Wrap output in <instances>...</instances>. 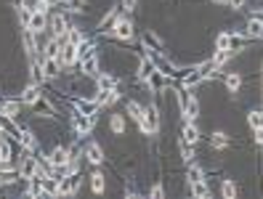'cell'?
<instances>
[{"instance_id": "8", "label": "cell", "mask_w": 263, "mask_h": 199, "mask_svg": "<svg viewBox=\"0 0 263 199\" xmlns=\"http://www.w3.org/2000/svg\"><path fill=\"white\" fill-rule=\"evenodd\" d=\"M184 141L189 146L200 144V128L194 125V120H186V125H184Z\"/></svg>"}, {"instance_id": "26", "label": "cell", "mask_w": 263, "mask_h": 199, "mask_svg": "<svg viewBox=\"0 0 263 199\" xmlns=\"http://www.w3.org/2000/svg\"><path fill=\"white\" fill-rule=\"evenodd\" d=\"M210 144H213V149H226V144H229V138H226V133H213V138H210Z\"/></svg>"}, {"instance_id": "7", "label": "cell", "mask_w": 263, "mask_h": 199, "mask_svg": "<svg viewBox=\"0 0 263 199\" xmlns=\"http://www.w3.org/2000/svg\"><path fill=\"white\" fill-rule=\"evenodd\" d=\"M67 30H69V24H67V19H64L61 14H56V16H51V35L53 37H61L67 35Z\"/></svg>"}, {"instance_id": "27", "label": "cell", "mask_w": 263, "mask_h": 199, "mask_svg": "<svg viewBox=\"0 0 263 199\" xmlns=\"http://www.w3.org/2000/svg\"><path fill=\"white\" fill-rule=\"evenodd\" d=\"M221 194L226 196V199H234V196H237V183H234V181H223Z\"/></svg>"}, {"instance_id": "23", "label": "cell", "mask_w": 263, "mask_h": 199, "mask_svg": "<svg viewBox=\"0 0 263 199\" xmlns=\"http://www.w3.org/2000/svg\"><path fill=\"white\" fill-rule=\"evenodd\" d=\"M0 112H6V117L14 120L19 115V104L16 101H6V104H0Z\"/></svg>"}, {"instance_id": "28", "label": "cell", "mask_w": 263, "mask_h": 199, "mask_svg": "<svg viewBox=\"0 0 263 199\" xmlns=\"http://www.w3.org/2000/svg\"><path fill=\"white\" fill-rule=\"evenodd\" d=\"M197 82H202V72L200 69H194L192 74H186V77H184V88H192V85H197Z\"/></svg>"}, {"instance_id": "4", "label": "cell", "mask_w": 263, "mask_h": 199, "mask_svg": "<svg viewBox=\"0 0 263 199\" xmlns=\"http://www.w3.org/2000/svg\"><path fill=\"white\" fill-rule=\"evenodd\" d=\"M72 159V154H69V149H64V146H56L53 151H51V157H48V167H61V165H67Z\"/></svg>"}, {"instance_id": "30", "label": "cell", "mask_w": 263, "mask_h": 199, "mask_svg": "<svg viewBox=\"0 0 263 199\" xmlns=\"http://www.w3.org/2000/svg\"><path fill=\"white\" fill-rule=\"evenodd\" d=\"M0 162L11 165V146H8L6 141H0Z\"/></svg>"}, {"instance_id": "11", "label": "cell", "mask_w": 263, "mask_h": 199, "mask_svg": "<svg viewBox=\"0 0 263 199\" xmlns=\"http://www.w3.org/2000/svg\"><path fill=\"white\" fill-rule=\"evenodd\" d=\"M82 72H85L88 77H99V59H96V53L82 59Z\"/></svg>"}, {"instance_id": "9", "label": "cell", "mask_w": 263, "mask_h": 199, "mask_svg": "<svg viewBox=\"0 0 263 199\" xmlns=\"http://www.w3.org/2000/svg\"><path fill=\"white\" fill-rule=\"evenodd\" d=\"M181 115H184L186 120H197V117H200V101H197V96H189V98H186Z\"/></svg>"}, {"instance_id": "35", "label": "cell", "mask_w": 263, "mask_h": 199, "mask_svg": "<svg viewBox=\"0 0 263 199\" xmlns=\"http://www.w3.org/2000/svg\"><path fill=\"white\" fill-rule=\"evenodd\" d=\"M64 3L69 6V11H77V14L85 8V0H64Z\"/></svg>"}, {"instance_id": "12", "label": "cell", "mask_w": 263, "mask_h": 199, "mask_svg": "<svg viewBox=\"0 0 263 199\" xmlns=\"http://www.w3.org/2000/svg\"><path fill=\"white\" fill-rule=\"evenodd\" d=\"M223 85H226L229 93H237V90L242 88V74H239V72H229L226 77H223Z\"/></svg>"}, {"instance_id": "18", "label": "cell", "mask_w": 263, "mask_h": 199, "mask_svg": "<svg viewBox=\"0 0 263 199\" xmlns=\"http://www.w3.org/2000/svg\"><path fill=\"white\" fill-rule=\"evenodd\" d=\"M91 191L93 194H104V175L101 173H91Z\"/></svg>"}, {"instance_id": "41", "label": "cell", "mask_w": 263, "mask_h": 199, "mask_svg": "<svg viewBox=\"0 0 263 199\" xmlns=\"http://www.w3.org/2000/svg\"><path fill=\"white\" fill-rule=\"evenodd\" d=\"M11 3H14L16 8H24V0H11Z\"/></svg>"}, {"instance_id": "34", "label": "cell", "mask_w": 263, "mask_h": 199, "mask_svg": "<svg viewBox=\"0 0 263 199\" xmlns=\"http://www.w3.org/2000/svg\"><path fill=\"white\" fill-rule=\"evenodd\" d=\"M205 178V173H202V167H194L192 162H189V181L194 183V181H202Z\"/></svg>"}, {"instance_id": "37", "label": "cell", "mask_w": 263, "mask_h": 199, "mask_svg": "<svg viewBox=\"0 0 263 199\" xmlns=\"http://www.w3.org/2000/svg\"><path fill=\"white\" fill-rule=\"evenodd\" d=\"M152 196H165V188L159 186V183H154V186H152Z\"/></svg>"}, {"instance_id": "36", "label": "cell", "mask_w": 263, "mask_h": 199, "mask_svg": "<svg viewBox=\"0 0 263 199\" xmlns=\"http://www.w3.org/2000/svg\"><path fill=\"white\" fill-rule=\"evenodd\" d=\"M178 146H181V154H184V162H186V165H189V162H192V149H189V144H186V141H181V144H178Z\"/></svg>"}, {"instance_id": "14", "label": "cell", "mask_w": 263, "mask_h": 199, "mask_svg": "<svg viewBox=\"0 0 263 199\" xmlns=\"http://www.w3.org/2000/svg\"><path fill=\"white\" fill-rule=\"evenodd\" d=\"M59 69H61V61H59V59H48V56H45V61H43L45 77H56V74H59Z\"/></svg>"}, {"instance_id": "42", "label": "cell", "mask_w": 263, "mask_h": 199, "mask_svg": "<svg viewBox=\"0 0 263 199\" xmlns=\"http://www.w3.org/2000/svg\"><path fill=\"white\" fill-rule=\"evenodd\" d=\"M0 136H3V125H0Z\"/></svg>"}, {"instance_id": "31", "label": "cell", "mask_w": 263, "mask_h": 199, "mask_svg": "<svg viewBox=\"0 0 263 199\" xmlns=\"http://www.w3.org/2000/svg\"><path fill=\"white\" fill-rule=\"evenodd\" d=\"M77 56H80V59H85V56H93V43H91V40H82V43L77 45Z\"/></svg>"}, {"instance_id": "6", "label": "cell", "mask_w": 263, "mask_h": 199, "mask_svg": "<svg viewBox=\"0 0 263 199\" xmlns=\"http://www.w3.org/2000/svg\"><path fill=\"white\" fill-rule=\"evenodd\" d=\"M96 125V117H88V115H74V130H77V136H88L91 128Z\"/></svg>"}, {"instance_id": "29", "label": "cell", "mask_w": 263, "mask_h": 199, "mask_svg": "<svg viewBox=\"0 0 263 199\" xmlns=\"http://www.w3.org/2000/svg\"><path fill=\"white\" fill-rule=\"evenodd\" d=\"M24 45H27V51H30V53L37 51V43H35V32L32 30H24Z\"/></svg>"}, {"instance_id": "40", "label": "cell", "mask_w": 263, "mask_h": 199, "mask_svg": "<svg viewBox=\"0 0 263 199\" xmlns=\"http://www.w3.org/2000/svg\"><path fill=\"white\" fill-rule=\"evenodd\" d=\"M255 144H258V146H263V128H258V130H255Z\"/></svg>"}, {"instance_id": "3", "label": "cell", "mask_w": 263, "mask_h": 199, "mask_svg": "<svg viewBox=\"0 0 263 199\" xmlns=\"http://www.w3.org/2000/svg\"><path fill=\"white\" fill-rule=\"evenodd\" d=\"M24 30H32L35 35H40V32H45L48 30V16H45V11H32V16H30V24L24 27Z\"/></svg>"}, {"instance_id": "32", "label": "cell", "mask_w": 263, "mask_h": 199, "mask_svg": "<svg viewBox=\"0 0 263 199\" xmlns=\"http://www.w3.org/2000/svg\"><path fill=\"white\" fill-rule=\"evenodd\" d=\"M115 19H117V8H112V11H107V14H104V19L99 22V30H107V24H112Z\"/></svg>"}, {"instance_id": "38", "label": "cell", "mask_w": 263, "mask_h": 199, "mask_svg": "<svg viewBox=\"0 0 263 199\" xmlns=\"http://www.w3.org/2000/svg\"><path fill=\"white\" fill-rule=\"evenodd\" d=\"M136 3H138V0H123L125 11H133V8H136Z\"/></svg>"}, {"instance_id": "15", "label": "cell", "mask_w": 263, "mask_h": 199, "mask_svg": "<svg viewBox=\"0 0 263 199\" xmlns=\"http://www.w3.org/2000/svg\"><path fill=\"white\" fill-rule=\"evenodd\" d=\"M43 96H40V90H37V85H30V88H24V93H22V101L24 104H37Z\"/></svg>"}, {"instance_id": "39", "label": "cell", "mask_w": 263, "mask_h": 199, "mask_svg": "<svg viewBox=\"0 0 263 199\" xmlns=\"http://www.w3.org/2000/svg\"><path fill=\"white\" fill-rule=\"evenodd\" d=\"M245 3H247V0H229L231 8H245Z\"/></svg>"}, {"instance_id": "10", "label": "cell", "mask_w": 263, "mask_h": 199, "mask_svg": "<svg viewBox=\"0 0 263 199\" xmlns=\"http://www.w3.org/2000/svg\"><path fill=\"white\" fill-rule=\"evenodd\" d=\"M74 107H77L80 115H88V117H93L99 112V104L96 101H88V98H74Z\"/></svg>"}, {"instance_id": "16", "label": "cell", "mask_w": 263, "mask_h": 199, "mask_svg": "<svg viewBox=\"0 0 263 199\" xmlns=\"http://www.w3.org/2000/svg\"><path fill=\"white\" fill-rule=\"evenodd\" d=\"M231 40H234V35L221 32L218 37H215V48H218V51H231Z\"/></svg>"}, {"instance_id": "2", "label": "cell", "mask_w": 263, "mask_h": 199, "mask_svg": "<svg viewBox=\"0 0 263 199\" xmlns=\"http://www.w3.org/2000/svg\"><path fill=\"white\" fill-rule=\"evenodd\" d=\"M112 37H120V40H133V22H130V19H115Z\"/></svg>"}, {"instance_id": "24", "label": "cell", "mask_w": 263, "mask_h": 199, "mask_svg": "<svg viewBox=\"0 0 263 199\" xmlns=\"http://www.w3.org/2000/svg\"><path fill=\"white\" fill-rule=\"evenodd\" d=\"M82 40H85V37H82V32L77 30V27H69V30H67V43H72V45H80Z\"/></svg>"}, {"instance_id": "20", "label": "cell", "mask_w": 263, "mask_h": 199, "mask_svg": "<svg viewBox=\"0 0 263 199\" xmlns=\"http://www.w3.org/2000/svg\"><path fill=\"white\" fill-rule=\"evenodd\" d=\"M109 128L117 133V136H123L125 133V120H123V115H112L109 117Z\"/></svg>"}, {"instance_id": "19", "label": "cell", "mask_w": 263, "mask_h": 199, "mask_svg": "<svg viewBox=\"0 0 263 199\" xmlns=\"http://www.w3.org/2000/svg\"><path fill=\"white\" fill-rule=\"evenodd\" d=\"M247 125H250L252 130L263 128V112H260V109H252L250 115H247Z\"/></svg>"}, {"instance_id": "43", "label": "cell", "mask_w": 263, "mask_h": 199, "mask_svg": "<svg viewBox=\"0 0 263 199\" xmlns=\"http://www.w3.org/2000/svg\"><path fill=\"white\" fill-rule=\"evenodd\" d=\"M260 69H263V64H260ZM260 77H263V72H260Z\"/></svg>"}, {"instance_id": "1", "label": "cell", "mask_w": 263, "mask_h": 199, "mask_svg": "<svg viewBox=\"0 0 263 199\" xmlns=\"http://www.w3.org/2000/svg\"><path fill=\"white\" fill-rule=\"evenodd\" d=\"M37 167H40V165L35 162L32 151H27V149H24V159H22V167H19V175L27 178V181H32V178L37 175Z\"/></svg>"}, {"instance_id": "5", "label": "cell", "mask_w": 263, "mask_h": 199, "mask_svg": "<svg viewBox=\"0 0 263 199\" xmlns=\"http://www.w3.org/2000/svg\"><path fill=\"white\" fill-rule=\"evenodd\" d=\"M80 56H77V45H72V43H67L64 40V45H61V53H59V61H61V66H72L74 61H77Z\"/></svg>"}, {"instance_id": "21", "label": "cell", "mask_w": 263, "mask_h": 199, "mask_svg": "<svg viewBox=\"0 0 263 199\" xmlns=\"http://www.w3.org/2000/svg\"><path fill=\"white\" fill-rule=\"evenodd\" d=\"M128 115L133 117L138 125H141V120H144V107H138L136 101H128Z\"/></svg>"}, {"instance_id": "25", "label": "cell", "mask_w": 263, "mask_h": 199, "mask_svg": "<svg viewBox=\"0 0 263 199\" xmlns=\"http://www.w3.org/2000/svg\"><path fill=\"white\" fill-rule=\"evenodd\" d=\"M192 194L194 196H210V188L205 186V178H202V181H194L192 183Z\"/></svg>"}, {"instance_id": "17", "label": "cell", "mask_w": 263, "mask_h": 199, "mask_svg": "<svg viewBox=\"0 0 263 199\" xmlns=\"http://www.w3.org/2000/svg\"><path fill=\"white\" fill-rule=\"evenodd\" d=\"M245 32H247V37H263V22H260V19H250Z\"/></svg>"}, {"instance_id": "33", "label": "cell", "mask_w": 263, "mask_h": 199, "mask_svg": "<svg viewBox=\"0 0 263 199\" xmlns=\"http://www.w3.org/2000/svg\"><path fill=\"white\" fill-rule=\"evenodd\" d=\"M30 69H32V82H35V85L45 77V72H43V66H40V64H35V61H32V66H30Z\"/></svg>"}, {"instance_id": "13", "label": "cell", "mask_w": 263, "mask_h": 199, "mask_svg": "<svg viewBox=\"0 0 263 199\" xmlns=\"http://www.w3.org/2000/svg\"><path fill=\"white\" fill-rule=\"evenodd\" d=\"M85 154H88V159H91L93 165H101V162H104V151H101V146L96 144V141H91V144H88Z\"/></svg>"}, {"instance_id": "22", "label": "cell", "mask_w": 263, "mask_h": 199, "mask_svg": "<svg viewBox=\"0 0 263 199\" xmlns=\"http://www.w3.org/2000/svg\"><path fill=\"white\" fill-rule=\"evenodd\" d=\"M117 85V77L112 74H99V90H112Z\"/></svg>"}]
</instances>
